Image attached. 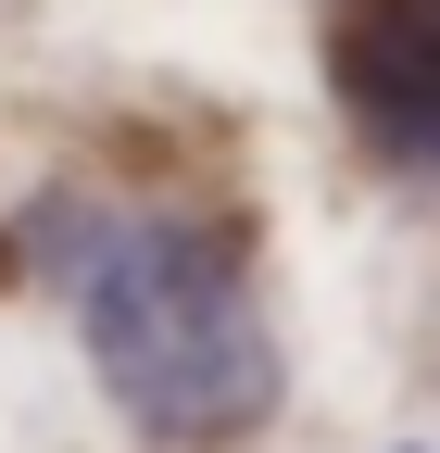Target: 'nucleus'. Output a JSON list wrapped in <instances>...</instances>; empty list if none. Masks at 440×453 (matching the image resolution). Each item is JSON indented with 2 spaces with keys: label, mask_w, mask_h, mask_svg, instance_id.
Returning <instances> with one entry per match:
<instances>
[{
  "label": "nucleus",
  "mask_w": 440,
  "mask_h": 453,
  "mask_svg": "<svg viewBox=\"0 0 440 453\" xmlns=\"http://www.w3.org/2000/svg\"><path fill=\"white\" fill-rule=\"evenodd\" d=\"M38 252L76 290V340L151 453H227L277 416L290 365L252 303V240L227 214H50Z\"/></svg>",
  "instance_id": "1"
},
{
  "label": "nucleus",
  "mask_w": 440,
  "mask_h": 453,
  "mask_svg": "<svg viewBox=\"0 0 440 453\" xmlns=\"http://www.w3.org/2000/svg\"><path fill=\"white\" fill-rule=\"evenodd\" d=\"M315 50L340 127L403 177H440V0H327Z\"/></svg>",
  "instance_id": "2"
}]
</instances>
